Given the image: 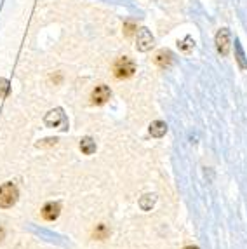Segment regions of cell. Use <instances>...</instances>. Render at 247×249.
Instances as JSON below:
<instances>
[{"label":"cell","instance_id":"obj_1","mask_svg":"<svg viewBox=\"0 0 247 249\" xmlns=\"http://www.w3.org/2000/svg\"><path fill=\"white\" fill-rule=\"evenodd\" d=\"M18 187L14 183L0 185V208H13L18 200Z\"/></svg>","mask_w":247,"mask_h":249},{"label":"cell","instance_id":"obj_2","mask_svg":"<svg viewBox=\"0 0 247 249\" xmlns=\"http://www.w3.org/2000/svg\"><path fill=\"white\" fill-rule=\"evenodd\" d=\"M115 75L119 77V79H129V77H132L134 75V71H136V65H134V61H132L131 58H127V56H124V58H120L119 61L115 63Z\"/></svg>","mask_w":247,"mask_h":249},{"label":"cell","instance_id":"obj_3","mask_svg":"<svg viewBox=\"0 0 247 249\" xmlns=\"http://www.w3.org/2000/svg\"><path fill=\"white\" fill-rule=\"evenodd\" d=\"M47 127H61V129H66L68 127V121H66L65 113H63L61 108H56V110H51L49 113L46 115L44 119Z\"/></svg>","mask_w":247,"mask_h":249},{"label":"cell","instance_id":"obj_4","mask_svg":"<svg viewBox=\"0 0 247 249\" xmlns=\"http://www.w3.org/2000/svg\"><path fill=\"white\" fill-rule=\"evenodd\" d=\"M152 46H153L152 32H150L148 28H140V32H138V37H136L138 51H141V53H146V51L152 49Z\"/></svg>","mask_w":247,"mask_h":249},{"label":"cell","instance_id":"obj_5","mask_svg":"<svg viewBox=\"0 0 247 249\" xmlns=\"http://www.w3.org/2000/svg\"><path fill=\"white\" fill-rule=\"evenodd\" d=\"M216 49L223 56H227L228 51H230V32L227 28H221L216 34Z\"/></svg>","mask_w":247,"mask_h":249},{"label":"cell","instance_id":"obj_6","mask_svg":"<svg viewBox=\"0 0 247 249\" xmlns=\"http://www.w3.org/2000/svg\"><path fill=\"white\" fill-rule=\"evenodd\" d=\"M110 96H111L110 88L105 86V84H101V86H96V89L91 94V100L94 105H105L108 100H110Z\"/></svg>","mask_w":247,"mask_h":249},{"label":"cell","instance_id":"obj_7","mask_svg":"<svg viewBox=\"0 0 247 249\" xmlns=\"http://www.w3.org/2000/svg\"><path fill=\"white\" fill-rule=\"evenodd\" d=\"M59 211H61V208H59L58 202H49L42 209V216H44L47 221H54L59 216Z\"/></svg>","mask_w":247,"mask_h":249},{"label":"cell","instance_id":"obj_8","mask_svg":"<svg viewBox=\"0 0 247 249\" xmlns=\"http://www.w3.org/2000/svg\"><path fill=\"white\" fill-rule=\"evenodd\" d=\"M167 133V124L162 121H155L150 124V134L155 138H162L164 134Z\"/></svg>","mask_w":247,"mask_h":249},{"label":"cell","instance_id":"obj_9","mask_svg":"<svg viewBox=\"0 0 247 249\" xmlns=\"http://www.w3.org/2000/svg\"><path fill=\"white\" fill-rule=\"evenodd\" d=\"M155 63L159 65L160 68H167L171 67V63H173V54L169 51H160V53L157 54Z\"/></svg>","mask_w":247,"mask_h":249},{"label":"cell","instance_id":"obj_10","mask_svg":"<svg viewBox=\"0 0 247 249\" xmlns=\"http://www.w3.org/2000/svg\"><path fill=\"white\" fill-rule=\"evenodd\" d=\"M80 150H82L86 155H92L96 152V142L89 136L82 138V142H80Z\"/></svg>","mask_w":247,"mask_h":249},{"label":"cell","instance_id":"obj_11","mask_svg":"<svg viewBox=\"0 0 247 249\" xmlns=\"http://www.w3.org/2000/svg\"><path fill=\"white\" fill-rule=\"evenodd\" d=\"M235 51H237V61L242 68H247V63H246V56H244V51L242 46H240L239 40H235Z\"/></svg>","mask_w":247,"mask_h":249},{"label":"cell","instance_id":"obj_12","mask_svg":"<svg viewBox=\"0 0 247 249\" xmlns=\"http://www.w3.org/2000/svg\"><path fill=\"white\" fill-rule=\"evenodd\" d=\"M153 204H155V196H144L143 199L140 200V206L143 211H150Z\"/></svg>","mask_w":247,"mask_h":249},{"label":"cell","instance_id":"obj_13","mask_svg":"<svg viewBox=\"0 0 247 249\" xmlns=\"http://www.w3.org/2000/svg\"><path fill=\"white\" fill-rule=\"evenodd\" d=\"M11 88H9V82L5 79H0V98H5L9 94Z\"/></svg>","mask_w":247,"mask_h":249},{"label":"cell","instance_id":"obj_14","mask_svg":"<svg viewBox=\"0 0 247 249\" xmlns=\"http://www.w3.org/2000/svg\"><path fill=\"white\" fill-rule=\"evenodd\" d=\"M98 239H105L106 237V229H105V225H99V229L96 230V233H94Z\"/></svg>","mask_w":247,"mask_h":249},{"label":"cell","instance_id":"obj_15","mask_svg":"<svg viewBox=\"0 0 247 249\" xmlns=\"http://www.w3.org/2000/svg\"><path fill=\"white\" fill-rule=\"evenodd\" d=\"M124 30H125V35H127V37H131L132 34H134V25H132V23H125V26H124Z\"/></svg>","mask_w":247,"mask_h":249},{"label":"cell","instance_id":"obj_16","mask_svg":"<svg viewBox=\"0 0 247 249\" xmlns=\"http://www.w3.org/2000/svg\"><path fill=\"white\" fill-rule=\"evenodd\" d=\"M2 239H4V230L0 229V241H2Z\"/></svg>","mask_w":247,"mask_h":249},{"label":"cell","instance_id":"obj_17","mask_svg":"<svg viewBox=\"0 0 247 249\" xmlns=\"http://www.w3.org/2000/svg\"><path fill=\"white\" fill-rule=\"evenodd\" d=\"M185 249H198V248H195V246H186Z\"/></svg>","mask_w":247,"mask_h":249}]
</instances>
